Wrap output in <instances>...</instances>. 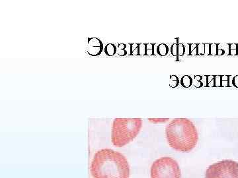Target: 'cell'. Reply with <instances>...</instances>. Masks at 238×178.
<instances>
[{
  "label": "cell",
  "mask_w": 238,
  "mask_h": 178,
  "mask_svg": "<svg viewBox=\"0 0 238 178\" xmlns=\"http://www.w3.org/2000/svg\"><path fill=\"white\" fill-rule=\"evenodd\" d=\"M218 44H210L209 55H218Z\"/></svg>",
  "instance_id": "obj_14"
},
{
  "label": "cell",
  "mask_w": 238,
  "mask_h": 178,
  "mask_svg": "<svg viewBox=\"0 0 238 178\" xmlns=\"http://www.w3.org/2000/svg\"><path fill=\"white\" fill-rule=\"evenodd\" d=\"M209 55L210 53V44H205V54Z\"/></svg>",
  "instance_id": "obj_26"
},
{
  "label": "cell",
  "mask_w": 238,
  "mask_h": 178,
  "mask_svg": "<svg viewBox=\"0 0 238 178\" xmlns=\"http://www.w3.org/2000/svg\"><path fill=\"white\" fill-rule=\"evenodd\" d=\"M224 50H220V49H218V55H223L224 54Z\"/></svg>",
  "instance_id": "obj_27"
},
{
  "label": "cell",
  "mask_w": 238,
  "mask_h": 178,
  "mask_svg": "<svg viewBox=\"0 0 238 178\" xmlns=\"http://www.w3.org/2000/svg\"><path fill=\"white\" fill-rule=\"evenodd\" d=\"M229 55H237V44H229Z\"/></svg>",
  "instance_id": "obj_17"
},
{
  "label": "cell",
  "mask_w": 238,
  "mask_h": 178,
  "mask_svg": "<svg viewBox=\"0 0 238 178\" xmlns=\"http://www.w3.org/2000/svg\"><path fill=\"white\" fill-rule=\"evenodd\" d=\"M232 85L238 88V75L234 76L232 79Z\"/></svg>",
  "instance_id": "obj_25"
},
{
  "label": "cell",
  "mask_w": 238,
  "mask_h": 178,
  "mask_svg": "<svg viewBox=\"0 0 238 178\" xmlns=\"http://www.w3.org/2000/svg\"><path fill=\"white\" fill-rule=\"evenodd\" d=\"M177 43L173 44L171 47V53L173 55L178 58V38H177Z\"/></svg>",
  "instance_id": "obj_18"
},
{
  "label": "cell",
  "mask_w": 238,
  "mask_h": 178,
  "mask_svg": "<svg viewBox=\"0 0 238 178\" xmlns=\"http://www.w3.org/2000/svg\"><path fill=\"white\" fill-rule=\"evenodd\" d=\"M214 81H215V86L221 87V75L215 76Z\"/></svg>",
  "instance_id": "obj_24"
},
{
  "label": "cell",
  "mask_w": 238,
  "mask_h": 178,
  "mask_svg": "<svg viewBox=\"0 0 238 178\" xmlns=\"http://www.w3.org/2000/svg\"><path fill=\"white\" fill-rule=\"evenodd\" d=\"M93 178H129L130 166L123 154L110 148L99 150L91 164Z\"/></svg>",
  "instance_id": "obj_1"
},
{
  "label": "cell",
  "mask_w": 238,
  "mask_h": 178,
  "mask_svg": "<svg viewBox=\"0 0 238 178\" xmlns=\"http://www.w3.org/2000/svg\"><path fill=\"white\" fill-rule=\"evenodd\" d=\"M168 144L179 152H189L196 146L198 135L194 124L186 118H176L165 128Z\"/></svg>",
  "instance_id": "obj_2"
},
{
  "label": "cell",
  "mask_w": 238,
  "mask_h": 178,
  "mask_svg": "<svg viewBox=\"0 0 238 178\" xmlns=\"http://www.w3.org/2000/svg\"><path fill=\"white\" fill-rule=\"evenodd\" d=\"M103 44L100 39L97 38H91L88 39L87 52L91 56L99 55L103 52Z\"/></svg>",
  "instance_id": "obj_6"
},
{
  "label": "cell",
  "mask_w": 238,
  "mask_h": 178,
  "mask_svg": "<svg viewBox=\"0 0 238 178\" xmlns=\"http://www.w3.org/2000/svg\"><path fill=\"white\" fill-rule=\"evenodd\" d=\"M126 45L125 44H119L118 45V50L117 51V53H118V54L119 55H120V54H121V52H124V53H125V54L126 55L127 54V52H126V51L124 50L126 48Z\"/></svg>",
  "instance_id": "obj_21"
},
{
  "label": "cell",
  "mask_w": 238,
  "mask_h": 178,
  "mask_svg": "<svg viewBox=\"0 0 238 178\" xmlns=\"http://www.w3.org/2000/svg\"><path fill=\"white\" fill-rule=\"evenodd\" d=\"M157 52L160 56H165L169 52V48L165 44H160L157 46Z\"/></svg>",
  "instance_id": "obj_9"
},
{
  "label": "cell",
  "mask_w": 238,
  "mask_h": 178,
  "mask_svg": "<svg viewBox=\"0 0 238 178\" xmlns=\"http://www.w3.org/2000/svg\"><path fill=\"white\" fill-rule=\"evenodd\" d=\"M237 55H238V44H237Z\"/></svg>",
  "instance_id": "obj_28"
},
{
  "label": "cell",
  "mask_w": 238,
  "mask_h": 178,
  "mask_svg": "<svg viewBox=\"0 0 238 178\" xmlns=\"http://www.w3.org/2000/svg\"><path fill=\"white\" fill-rule=\"evenodd\" d=\"M130 55H139V44H130Z\"/></svg>",
  "instance_id": "obj_15"
},
{
  "label": "cell",
  "mask_w": 238,
  "mask_h": 178,
  "mask_svg": "<svg viewBox=\"0 0 238 178\" xmlns=\"http://www.w3.org/2000/svg\"><path fill=\"white\" fill-rule=\"evenodd\" d=\"M151 178H181V170L176 160L171 157L156 160L151 167Z\"/></svg>",
  "instance_id": "obj_4"
},
{
  "label": "cell",
  "mask_w": 238,
  "mask_h": 178,
  "mask_svg": "<svg viewBox=\"0 0 238 178\" xmlns=\"http://www.w3.org/2000/svg\"><path fill=\"white\" fill-rule=\"evenodd\" d=\"M198 44H189V55H198Z\"/></svg>",
  "instance_id": "obj_13"
},
{
  "label": "cell",
  "mask_w": 238,
  "mask_h": 178,
  "mask_svg": "<svg viewBox=\"0 0 238 178\" xmlns=\"http://www.w3.org/2000/svg\"><path fill=\"white\" fill-rule=\"evenodd\" d=\"M185 53V46L183 44H178V58L183 56Z\"/></svg>",
  "instance_id": "obj_19"
},
{
  "label": "cell",
  "mask_w": 238,
  "mask_h": 178,
  "mask_svg": "<svg viewBox=\"0 0 238 178\" xmlns=\"http://www.w3.org/2000/svg\"><path fill=\"white\" fill-rule=\"evenodd\" d=\"M139 55H146V44H139Z\"/></svg>",
  "instance_id": "obj_22"
},
{
  "label": "cell",
  "mask_w": 238,
  "mask_h": 178,
  "mask_svg": "<svg viewBox=\"0 0 238 178\" xmlns=\"http://www.w3.org/2000/svg\"><path fill=\"white\" fill-rule=\"evenodd\" d=\"M149 121L153 123H163L169 120V119H149Z\"/></svg>",
  "instance_id": "obj_23"
},
{
  "label": "cell",
  "mask_w": 238,
  "mask_h": 178,
  "mask_svg": "<svg viewBox=\"0 0 238 178\" xmlns=\"http://www.w3.org/2000/svg\"><path fill=\"white\" fill-rule=\"evenodd\" d=\"M146 55H154V44H146Z\"/></svg>",
  "instance_id": "obj_12"
},
{
  "label": "cell",
  "mask_w": 238,
  "mask_h": 178,
  "mask_svg": "<svg viewBox=\"0 0 238 178\" xmlns=\"http://www.w3.org/2000/svg\"><path fill=\"white\" fill-rule=\"evenodd\" d=\"M180 81L179 79L177 77L176 75H171L169 78V86L171 88H176L178 85Z\"/></svg>",
  "instance_id": "obj_11"
},
{
  "label": "cell",
  "mask_w": 238,
  "mask_h": 178,
  "mask_svg": "<svg viewBox=\"0 0 238 178\" xmlns=\"http://www.w3.org/2000/svg\"><path fill=\"white\" fill-rule=\"evenodd\" d=\"M117 52V47L113 44H108L104 48V53L109 56H113Z\"/></svg>",
  "instance_id": "obj_8"
},
{
  "label": "cell",
  "mask_w": 238,
  "mask_h": 178,
  "mask_svg": "<svg viewBox=\"0 0 238 178\" xmlns=\"http://www.w3.org/2000/svg\"><path fill=\"white\" fill-rule=\"evenodd\" d=\"M230 77L229 75H221V87H228L230 86Z\"/></svg>",
  "instance_id": "obj_10"
},
{
  "label": "cell",
  "mask_w": 238,
  "mask_h": 178,
  "mask_svg": "<svg viewBox=\"0 0 238 178\" xmlns=\"http://www.w3.org/2000/svg\"><path fill=\"white\" fill-rule=\"evenodd\" d=\"M142 120L140 118H116L112 127L111 141L117 147L126 145L140 133Z\"/></svg>",
  "instance_id": "obj_3"
},
{
  "label": "cell",
  "mask_w": 238,
  "mask_h": 178,
  "mask_svg": "<svg viewBox=\"0 0 238 178\" xmlns=\"http://www.w3.org/2000/svg\"><path fill=\"white\" fill-rule=\"evenodd\" d=\"M206 79H207V81H206V86L209 87H213L215 86V76L214 75H208L206 76Z\"/></svg>",
  "instance_id": "obj_16"
},
{
  "label": "cell",
  "mask_w": 238,
  "mask_h": 178,
  "mask_svg": "<svg viewBox=\"0 0 238 178\" xmlns=\"http://www.w3.org/2000/svg\"><path fill=\"white\" fill-rule=\"evenodd\" d=\"M198 46V55H203L205 54V44H199Z\"/></svg>",
  "instance_id": "obj_20"
},
{
  "label": "cell",
  "mask_w": 238,
  "mask_h": 178,
  "mask_svg": "<svg viewBox=\"0 0 238 178\" xmlns=\"http://www.w3.org/2000/svg\"><path fill=\"white\" fill-rule=\"evenodd\" d=\"M205 178H238V163L231 160H224L209 166Z\"/></svg>",
  "instance_id": "obj_5"
},
{
  "label": "cell",
  "mask_w": 238,
  "mask_h": 178,
  "mask_svg": "<svg viewBox=\"0 0 238 178\" xmlns=\"http://www.w3.org/2000/svg\"><path fill=\"white\" fill-rule=\"evenodd\" d=\"M180 83L185 88H189L192 85V84L193 83V81H192L191 77H190L189 75H184L181 79Z\"/></svg>",
  "instance_id": "obj_7"
}]
</instances>
